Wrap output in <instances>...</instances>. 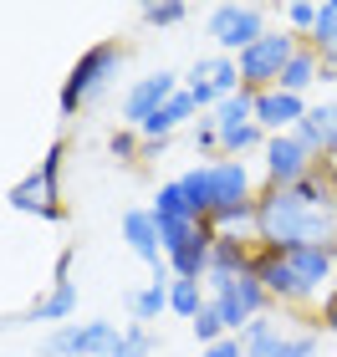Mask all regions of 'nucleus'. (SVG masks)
Here are the masks:
<instances>
[{"instance_id": "obj_35", "label": "nucleus", "mask_w": 337, "mask_h": 357, "mask_svg": "<svg viewBox=\"0 0 337 357\" xmlns=\"http://www.w3.org/2000/svg\"><path fill=\"white\" fill-rule=\"evenodd\" d=\"M204 357H246V342L240 337H220L215 347H204Z\"/></svg>"}, {"instance_id": "obj_9", "label": "nucleus", "mask_w": 337, "mask_h": 357, "mask_svg": "<svg viewBox=\"0 0 337 357\" xmlns=\"http://www.w3.org/2000/svg\"><path fill=\"white\" fill-rule=\"evenodd\" d=\"M322 158H312L301 143L292 138V133H276V138H266V178L276 189H292V184H301Z\"/></svg>"}, {"instance_id": "obj_31", "label": "nucleus", "mask_w": 337, "mask_h": 357, "mask_svg": "<svg viewBox=\"0 0 337 357\" xmlns=\"http://www.w3.org/2000/svg\"><path fill=\"white\" fill-rule=\"evenodd\" d=\"M286 26L301 31V36H312V31H317V6H312V0H297V6H286Z\"/></svg>"}, {"instance_id": "obj_1", "label": "nucleus", "mask_w": 337, "mask_h": 357, "mask_svg": "<svg viewBox=\"0 0 337 357\" xmlns=\"http://www.w3.org/2000/svg\"><path fill=\"white\" fill-rule=\"evenodd\" d=\"M307 215L312 209L301 204L292 189L271 184L261 199H255V240H261V250H297L301 240H307Z\"/></svg>"}, {"instance_id": "obj_29", "label": "nucleus", "mask_w": 337, "mask_h": 357, "mask_svg": "<svg viewBox=\"0 0 337 357\" xmlns=\"http://www.w3.org/2000/svg\"><path fill=\"white\" fill-rule=\"evenodd\" d=\"M189 327H195V337H200V347H215L220 337H230V332H225V321H220V312H215V306H204V312H200L195 321H189Z\"/></svg>"}, {"instance_id": "obj_24", "label": "nucleus", "mask_w": 337, "mask_h": 357, "mask_svg": "<svg viewBox=\"0 0 337 357\" xmlns=\"http://www.w3.org/2000/svg\"><path fill=\"white\" fill-rule=\"evenodd\" d=\"M250 149H266V128L261 123H246V128H230V133H220V153L225 158H240Z\"/></svg>"}, {"instance_id": "obj_23", "label": "nucleus", "mask_w": 337, "mask_h": 357, "mask_svg": "<svg viewBox=\"0 0 337 357\" xmlns=\"http://www.w3.org/2000/svg\"><path fill=\"white\" fill-rule=\"evenodd\" d=\"M204 281H169V312L174 317H184V321H195L204 312Z\"/></svg>"}, {"instance_id": "obj_17", "label": "nucleus", "mask_w": 337, "mask_h": 357, "mask_svg": "<svg viewBox=\"0 0 337 357\" xmlns=\"http://www.w3.org/2000/svg\"><path fill=\"white\" fill-rule=\"evenodd\" d=\"M250 261H255V250H250L240 235H215L204 286H220V281H235V275H250Z\"/></svg>"}, {"instance_id": "obj_26", "label": "nucleus", "mask_w": 337, "mask_h": 357, "mask_svg": "<svg viewBox=\"0 0 337 357\" xmlns=\"http://www.w3.org/2000/svg\"><path fill=\"white\" fill-rule=\"evenodd\" d=\"M184 215H189V199H184L179 178L158 184V194H153V220H184Z\"/></svg>"}, {"instance_id": "obj_25", "label": "nucleus", "mask_w": 337, "mask_h": 357, "mask_svg": "<svg viewBox=\"0 0 337 357\" xmlns=\"http://www.w3.org/2000/svg\"><path fill=\"white\" fill-rule=\"evenodd\" d=\"M153 352V332L143 327V321H128V327L118 332V342H112L107 357H149Z\"/></svg>"}, {"instance_id": "obj_27", "label": "nucleus", "mask_w": 337, "mask_h": 357, "mask_svg": "<svg viewBox=\"0 0 337 357\" xmlns=\"http://www.w3.org/2000/svg\"><path fill=\"white\" fill-rule=\"evenodd\" d=\"M210 87H215L220 102H225V97H235V92H246V87H240V61H230V56H210Z\"/></svg>"}, {"instance_id": "obj_16", "label": "nucleus", "mask_w": 337, "mask_h": 357, "mask_svg": "<svg viewBox=\"0 0 337 357\" xmlns=\"http://www.w3.org/2000/svg\"><path fill=\"white\" fill-rule=\"evenodd\" d=\"M281 255H286V266H292L297 286L307 291V301L332 281V271H337V255L332 250H317V245H297V250H281Z\"/></svg>"}, {"instance_id": "obj_21", "label": "nucleus", "mask_w": 337, "mask_h": 357, "mask_svg": "<svg viewBox=\"0 0 337 357\" xmlns=\"http://www.w3.org/2000/svg\"><path fill=\"white\" fill-rule=\"evenodd\" d=\"M128 306H133V321H143V327H149V321H158L169 312V281H149L143 291H133V296H128Z\"/></svg>"}, {"instance_id": "obj_34", "label": "nucleus", "mask_w": 337, "mask_h": 357, "mask_svg": "<svg viewBox=\"0 0 337 357\" xmlns=\"http://www.w3.org/2000/svg\"><path fill=\"white\" fill-rule=\"evenodd\" d=\"M195 149H200V153L220 149V128H215V118H200V128H195Z\"/></svg>"}, {"instance_id": "obj_15", "label": "nucleus", "mask_w": 337, "mask_h": 357, "mask_svg": "<svg viewBox=\"0 0 337 357\" xmlns=\"http://www.w3.org/2000/svg\"><path fill=\"white\" fill-rule=\"evenodd\" d=\"M307 118V102L292 92H281V87H271V92H255V123L266 128L271 138L276 133H292V128Z\"/></svg>"}, {"instance_id": "obj_20", "label": "nucleus", "mask_w": 337, "mask_h": 357, "mask_svg": "<svg viewBox=\"0 0 337 357\" xmlns=\"http://www.w3.org/2000/svg\"><path fill=\"white\" fill-rule=\"evenodd\" d=\"M179 189H184V199H189V215H195V220H210V209H215V194H210V164H200V169L179 174Z\"/></svg>"}, {"instance_id": "obj_10", "label": "nucleus", "mask_w": 337, "mask_h": 357, "mask_svg": "<svg viewBox=\"0 0 337 357\" xmlns=\"http://www.w3.org/2000/svg\"><path fill=\"white\" fill-rule=\"evenodd\" d=\"M123 240L133 245L138 261L153 271V281H174V275H169V261H164V240H158L153 209H128V215H123Z\"/></svg>"}, {"instance_id": "obj_5", "label": "nucleus", "mask_w": 337, "mask_h": 357, "mask_svg": "<svg viewBox=\"0 0 337 357\" xmlns=\"http://www.w3.org/2000/svg\"><path fill=\"white\" fill-rule=\"evenodd\" d=\"M266 286L255 281V275H235V281H220V286H210V306L220 312V321H225V332L230 337H240L250 327L255 317H266Z\"/></svg>"}, {"instance_id": "obj_38", "label": "nucleus", "mask_w": 337, "mask_h": 357, "mask_svg": "<svg viewBox=\"0 0 337 357\" xmlns=\"http://www.w3.org/2000/svg\"><path fill=\"white\" fill-rule=\"evenodd\" d=\"M332 209H337V204H332Z\"/></svg>"}, {"instance_id": "obj_2", "label": "nucleus", "mask_w": 337, "mask_h": 357, "mask_svg": "<svg viewBox=\"0 0 337 357\" xmlns=\"http://www.w3.org/2000/svg\"><path fill=\"white\" fill-rule=\"evenodd\" d=\"M118 67H123V46H118V41L87 46V52L77 56V67L67 72V82H61V97H57L61 118H77V107H87L92 97H98L112 77H118Z\"/></svg>"}, {"instance_id": "obj_37", "label": "nucleus", "mask_w": 337, "mask_h": 357, "mask_svg": "<svg viewBox=\"0 0 337 357\" xmlns=\"http://www.w3.org/2000/svg\"><path fill=\"white\" fill-rule=\"evenodd\" d=\"M322 321H327V332L337 337V291H332V296L322 301Z\"/></svg>"}, {"instance_id": "obj_8", "label": "nucleus", "mask_w": 337, "mask_h": 357, "mask_svg": "<svg viewBox=\"0 0 337 357\" xmlns=\"http://www.w3.org/2000/svg\"><path fill=\"white\" fill-rule=\"evenodd\" d=\"M174 92H184V82L174 72H153V77H138L133 87H128V97H123V128H143L153 118L158 107L169 102Z\"/></svg>"}, {"instance_id": "obj_11", "label": "nucleus", "mask_w": 337, "mask_h": 357, "mask_svg": "<svg viewBox=\"0 0 337 357\" xmlns=\"http://www.w3.org/2000/svg\"><path fill=\"white\" fill-rule=\"evenodd\" d=\"M72 261H77V250H61L57 255V275H52V291L26 312V321H61L67 327V317L77 312V281H72Z\"/></svg>"}, {"instance_id": "obj_19", "label": "nucleus", "mask_w": 337, "mask_h": 357, "mask_svg": "<svg viewBox=\"0 0 337 357\" xmlns=\"http://www.w3.org/2000/svg\"><path fill=\"white\" fill-rule=\"evenodd\" d=\"M286 337H292V332H281L276 317H255L250 327L240 332V342H246V357H281Z\"/></svg>"}, {"instance_id": "obj_4", "label": "nucleus", "mask_w": 337, "mask_h": 357, "mask_svg": "<svg viewBox=\"0 0 337 357\" xmlns=\"http://www.w3.org/2000/svg\"><path fill=\"white\" fill-rule=\"evenodd\" d=\"M297 56V36H286V31H266L261 41L250 46V52H240V87L246 92H271L281 82L286 61Z\"/></svg>"}, {"instance_id": "obj_12", "label": "nucleus", "mask_w": 337, "mask_h": 357, "mask_svg": "<svg viewBox=\"0 0 337 357\" xmlns=\"http://www.w3.org/2000/svg\"><path fill=\"white\" fill-rule=\"evenodd\" d=\"M292 138H297L312 158H322V164H337V102L307 107V118L292 128Z\"/></svg>"}, {"instance_id": "obj_22", "label": "nucleus", "mask_w": 337, "mask_h": 357, "mask_svg": "<svg viewBox=\"0 0 337 357\" xmlns=\"http://www.w3.org/2000/svg\"><path fill=\"white\" fill-rule=\"evenodd\" d=\"M246 123H255V92H235V97H225V102H215V128L220 133L246 128Z\"/></svg>"}, {"instance_id": "obj_18", "label": "nucleus", "mask_w": 337, "mask_h": 357, "mask_svg": "<svg viewBox=\"0 0 337 357\" xmlns=\"http://www.w3.org/2000/svg\"><path fill=\"white\" fill-rule=\"evenodd\" d=\"M322 72H327V67H322V56H317V52H312V41H307V46H297V56H292V61H286V72H281V82H276V87H281V92H292V97H301L312 82H322Z\"/></svg>"}, {"instance_id": "obj_3", "label": "nucleus", "mask_w": 337, "mask_h": 357, "mask_svg": "<svg viewBox=\"0 0 337 357\" xmlns=\"http://www.w3.org/2000/svg\"><path fill=\"white\" fill-rule=\"evenodd\" d=\"M61 158H67V149L52 143L41 164L6 194L10 209H21V215H41V220H61V215H67V209H61V184H57V178H61Z\"/></svg>"}, {"instance_id": "obj_36", "label": "nucleus", "mask_w": 337, "mask_h": 357, "mask_svg": "<svg viewBox=\"0 0 337 357\" xmlns=\"http://www.w3.org/2000/svg\"><path fill=\"white\" fill-rule=\"evenodd\" d=\"M312 52L322 56V67H327V72H337V36H327V41H317Z\"/></svg>"}, {"instance_id": "obj_28", "label": "nucleus", "mask_w": 337, "mask_h": 357, "mask_svg": "<svg viewBox=\"0 0 337 357\" xmlns=\"http://www.w3.org/2000/svg\"><path fill=\"white\" fill-rule=\"evenodd\" d=\"M107 153L118 158V164H133V158L143 153V133L138 128H118V133L107 138Z\"/></svg>"}, {"instance_id": "obj_6", "label": "nucleus", "mask_w": 337, "mask_h": 357, "mask_svg": "<svg viewBox=\"0 0 337 357\" xmlns=\"http://www.w3.org/2000/svg\"><path fill=\"white\" fill-rule=\"evenodd\" d=\"M210 36H215V46H220V56H240V52H250L255 41L266 36V10L261 6H215L210 10Z\"/></svg>"}, {"instance_id": "obj_33", "label": "nucleus", "mask_w": 337, "mask_h": 357, "mask_svg": "<svg viewBox=\"0 0 337 357\" xmlns=\"http://www.w3.org/2000/svg\"><path fill=\"white\" fill-rule=\"evenodd\" d=\"M327 36H337V0H322V6H317V31H312V46H317V41H327Z\"/></svg>"}, {"instance_id": "obj_7", "label": "nucleus", "mask_w": 337, "mask_h": 357, "mask_svg": "<svg viewBox=\"0 0 337 357\" xmlns=\"http://www.w3.org/2000/svg\"><path fill=\"white\" fill-rule=\"evenodd\" d=\"M118 321H67L41 342L46 357H107L118 342Z\"/></svg>"}, {"instance_id": "obj_32", "label": "nucleus", "mask_w": 337, "mask_h": 357, "mask_svg": "<svg viewBox=\"0 0 337 357\" xmlns=\"http://www.w3.org/2000/svg\"><path fill=\"white\" fill-rule=\"evenodd\" d=\"M281 357H322V342H317V332H292Z\"/></svg>"}, {"instance_id": "obj_14", "label": "nucleus", "mask_w": 337, "mask_h": 357, "mask_svg": "<svg viewBox=\"0 0 337 357\" xmlns=\"http://www.w3.org/2000/svg\"><path fill=\"white\" fill-rule=\"evenodd\" d=\"M250 275L266 286V296H271V301H307V291L297 286V275H292V266H286V255H281V250H255Z\"/></svg>"}, {"instance_id": "obj_30", "label": "nucleus", "mask_w": 337, "mask_h": 357, "mask_svg": "<svg viewBox=\"0 0 337 357\" xmlns=\"http://www.w3.org/2000/svg\"><path fill=\"white\" fill-rule=\"evenodd\" d=\"M189 15V6H179V0H164V6H143V26H179Z\"/></svg>"}, {"instance_id": "obj_13", "label": "nucleus", "mask_w": 337, "mask_h": 357, "mask_svg": "<svg viewBox=\"0 0 337 357\" xmlns=\"http://www.w3.org/2000/svg\"><path fill=\"white\" fill-rule=\"evenodd\" d=\"M210 194H215V209H210V215L235 209V204H255V194H250V169L240 164V158H215V164H210Z\"/></svg>"}]
</instances>
